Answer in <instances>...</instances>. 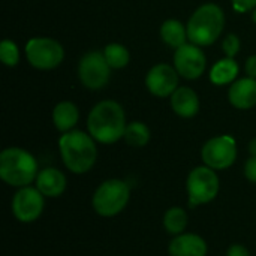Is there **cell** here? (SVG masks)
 Returning a JSON list of instances; mask_svg holds the SVG:
<instances>
[{
    "instance_id": "7a4b0ae2",
    "label": "cell",
    "mask_w": 256,
    "mask_h": 256,
    "mask_svg": "<svg viewBox=\"0 0 256 256\" xmlns=\"http://www.w3.org/2000/svg\"><path fill=\"white\" fill-rule=\"evenodd\" d=\"M58 148L63 164L74 174H84L92 170L98 158L93 136L81 130L64 132L58 140Z\"/></svg>"
},
{
    "instance_id": "2e32d148",
    "label": "cell",
    "mask_w": 256,
    "mask_h": 256,
    "mask_svg": "<svg viewBox=\"0 0 256 256\" xmlns=\"http://www.w3.org/2000/svg\"><path fill=\"white\" fill-rule=\"evenodd\" d=\"M171 106L177 116L190 118L200 111V99L190 87H178L171 94Z\"/></svg>"
},
{
    "instance_id": "cb8c5ba5",
    "label": "cell",
    "mask_w": 256,
    "mask_h": 256,
    "mask_svg": "<svg viewBox=\"0 0 256 256\" xmlns=\"http://www.w3.org/2000/svg\"><path fill=\"white\" fill-rule=\"evenodd\" d=\"M240 45H242L240 44V39L234 33H231L224 40V52L226 54V57L234 58L238 54V51H240Z\"/></svg>"
},
{
    "instance_id": "8fae6325",
    "label": "cell",
    "mask_w": 256,
    "mask_h": 256,
    "mask_svg": "<svg viewBox=\"0 0 256 256\" xmlns=\"http://www.w3.org/2000/svg\"><path fill=\"white\" fill-rule=\"evenodd\" d=\"M206 54L195 44H184L176 50L174 66L180 76L186 80H196L204 74L206 69Z\"/></svg>"
},
{
    "instance_id": "3957f363",
    "label": "cell",
    "mask_w": 256,
    "mask_h": 256,
    "mask_svg": "<svg viewBox=\"0 0 256 256\" xmlns=\"http://www.w3.org/2000/svg\"><path fill=\"white\" fill-rule=\"evenodd\" d=\"M225 27V14L214 4L200 6L188 22V39L198 46H208L216 42Z\"/></svg>"
},
{
    "instance_id": "5bb4252c",
    "label": "cell",
    "mask_w": 256,
    "mask_h": 256,
    "mask_svg": "<svg viewBox=\"0 0 256 256\" xmlns=\"http://www.w3.org/2000/svg\"><path fill=\"white\" fill-rule=\"evenodd\" d=\"M171 256H206L207 243L198 234H180L170 243Z\"/></svg>"
},
{
    "instance_id": "d6986e66",
    "label": "cell",
    "mask_w": 256,
    "mask_h": 256,
    "mask_svg": "<svg viewBox=\"0 0 256 256\" xmlns=\"http://www.w3.org/2000/svg\"><path fill=\"white\" fill-rule=\"evenodd\" d=\"M160 36L164 42L172 48H180L186 44L188 28L177 20H166L160 27Z\"/></svg>"
},
{
    "instance_id": "d4e9b609",
    "label": "cell",
    "mask_w": 256,
    "mask_h": 256,
    "mask_svg": "<svg viewBox=\"0 0 256 256\" xmlns=\"http://www.w3.org/2000/svg\"><path fill=\"white\" fill-rule=\"evenodd\" d=\"M244 176L249 182L256 183V158L250 156V159H248L246 165H244Z\"/></svg>"
},
{
    "instance_id": "f1b7e54d",
    "label": "cell",
    "mask_w": 256,
    "mask_h": 256,
    "mask_svg": "<svg viewBox=\"0 0 256 256\" xmlns=\"http://www.w3.org/2000/svg\"><path fill=\"white\" fill-rule=\"evenodd\" d=\"M249 153H250V156H255L256 158V138L249 142Z\"/></svg>"
},
{
    "instance_id": "9a60e30c",
    "label": "cell",
    "mask_w": 256,
    "mask_h": 256,
    "mask_svg": "<svg viewBox=\"0 0 256 256\" xmlns=\"http://www.w3.org/2000/svg\"><path fill=\"white\" fill-rule=\"evenodd\" d=\"M36 188L44 196H60L66 189V177L56 168H45L36 177Z\"/></svg>"
},
{
    "instance_id": "277c9868",
    "label": "cell",
    "mask_w": 256,
    "mask_h": 256,
    "mask_svg": "<svg viewBox=\"0 0 256 256\" xmlns=\"http://www.w3.org/2000/svg\"><path fill=\"white\" fill-rule=\"evenodd\" d=\"M38 174V162L28 152L10 147L0 153V178L4 183L24 188L28 186Z\"/></svg>"
},
{
    "instance_id": "7c38bea8",
    "label": "cell",
    "mask_w": 256,
    "mask_h": 256,
    "mask_svg": "<svg viewBox=\"0 0 256 256\" xmlns=\"http://www.w3.org/2000/svg\"><path fill=\"white\" fill-rule=\"evenodd\" d=\"M178 72L176 68L160 63L153 66L147 76H146V86L148 92L158 98H168L171 96L178 87Z\"/></svg>"
},
{
    "instance_id": "e0dca14e",
    "label": "cell",
    "mask_w": 256,
    "mask_h": 256,
    "mask_svg": "<svg viewBox=\"0 0 256 256\" xmlns=\"http://www.w3.org/2000/svg\"><path fill=\"white\" fill-rule=\"evenodd\" d=\"M78 117H80L78 108L72 102H60L56 105V108L52 111L54 126L63 134L72 130V128L78 122Z\"/></svg>"
},
{
    "instance_id": "603a6c76",
    "label": "cell",
    "mask_w": 256,
    "mask_h": 256,
    "mask_svg": "<svg viewBox=\"0 0 256 256\" xmlns=\"http://www.w3.org/2000/svg\"><path fill=\"white\" fill-rule=\"evenodd\" d=\"M0 58L6 66H15L18 63V60H20L18 46L9 39L2 40V44H0Z\"/></svg>"
},
{
    "instance_id": "5b68a950",
    "label": "cell",
    "mask_w": 256,
    "mask_h": 256,
    "mask_svg": "<svg viewBox=\"0 0 256 256\" xmlns=\"http://www.w3.org/2000/svg\"><path fill=\"white\" fill-rule=\"evenodd\" d=\"M130 188L123 180L111 178L104 182L93 195V208L99 216L111 218L118 214L129 202Z\"/></svg>"
},
{
    "instance_id": "7402d4cb",
    "label": "cell",
    "mask_w": 256,
    "mask_h": 256,
    "mask_svg": "<svg viewBox=\"0 0 256 256\" xmlns=\"http://www.w3.org/2000/svg\"><path fill=\"white\" fill-rule=\"evenodd\" d=\"M104 56H105V60L108 62V64L111 66V69H122L130 60V54H129L128 48L120 44L106 45L104 50Z\"/></svg>"
},
{
    "instance_id": "44dd1931",
    "label": "cell",
    "mask_w": 256,
    "mask_h": 256,
    "mask_svg": "<svg viewBox=\"0 0 256 256\" xmlns=\"http://www.w3.org/2000/svg\"><path fill=\"white\" fill-rule=\"evenodd\" d=\"M123 138L132 147H144L150 140V130L144 123L132 122L126 126Z\"/></svg>"
},
{
    "instance_id": "ffe728a7",
    "label": "cell",
    "mask_w": 256,
    "mask_h": 256,
    "mask_svg": "<svg viewBox=\"0 0 256 256\" xmlns=\"http://www.w3.org/2000/svg\"><path fill=\"white\" fill-rule=\"evenodd\" d=\"M188 225V214L180 207H171L164 216V226L168 234L180 236Z\"/></svg>"
},
{
    "instance_id": "8992f818",
    "label": "cell",
    "mask_w": 256,
    "mask_h": 256,
    "mask_svg": "<svg viewBox=\"0 0 256 256\" xmlns=\"http://www.w3.org/2000/svg\"><path fill=\"white\" fill-rule=\"evenodd\" d=\"M186 189L189 207H198L213 201L219 194V177L210 166H196L189 172Z\"/></svg>"
},
{
    "instance_id": "ac0fdd59",
    "label": "cell",
    "mask_w": 256,
    "mask_h": 256,
    "mask_svg": "<svg viewBox=\"0 0 256 256\" xmlns=\"http://www.w3.org/2000/svg\"><path fill=\"white\" fill-rule=\"evenodd\" d=\"M238 75V64L234 58L226 57L219 60L210 72V80L216 86H225L232 82Z\"/></svg>"
},
{
    "instance_id": "83f0119b",
    "label": "cell",
    "mask_w": 256,
    "mask_h": 256,
    "mask_svg": "<svg viewBox=\"0 0 256 256\" xmlns=\"http://www.w3.org/2000/svg\"><path fill=\"white\" fill-rule=\"evenodd\" d=\"M246 74L250 78H255L256 80V56H250L246 62Z\"/></svg>"
},
{
    "instance_id": "9c48e42d",
    "label": "cell",
    "mask_w": 256,
    "mask_h": 256,
    "mask_svg": "<svg viewBox=\"0 0 256 256\" xmlns=\"http://www.w3.org/2000/svg\"><path fill=\"white\" fill-rule=\"evenodd\" d=\"M78 75L81 82L87 88L99 90L108 84L111 75V66L105 60L104 52L92 51L81 58L78 66Z\"/></svg>"
},
{
    "instance_id": "4316f807",
    "label": "cell",
    "mask_w": 256,
    "mask_h": 256,
    "mask_svg": "<svg viewBox=\"0 0 256 256\" xmlns=\"http://www.w3.org/2000/svg\"><path fill=\"white\" fill-rule=\"evenodd\" d=\"M226 256H250V254H249V250L244 246H242V244H232L228 249Z\"/></svg>"
},
{
    "instance_id": "4fadbf2b",
    "label": "cell",
    "mask_w": 256,
    "mask_h": 256,
    "mask_svg": "<svg viewBox=\"0 0 256 256\" xmlns=\"http://www.w3.org/2000/svg\"><path fill=\"white\" fill-rule=\"evenodd\" d=\"M230 102L238 110H249L256 105V80L255 78H242L232 82L228 93Z\"/></svg>"
},
{
    "instance_id": "484cf974",
    "label": "cell",
    "mask_w": 256,
    "mask_h": 256,
    "mask_svg": "<svg viewBox=\"0 0 256 256\" xmlns=\"http://www.w3.org/2000/svg\"><path fill=\"white\" fill-rule=\"evenodd\" d=\"M232 6L238 12H248L256 6V0H231Z\"/></svg>"
},
{
    "instance_id": "30bf717a",
    "label": "cell",
    "mask_w": 256,
    "mask_h": 256,
    "mask_svg": "<svg viewBox=\"0 0 256 256\" xmlns=\"http://www.w3.org/2000/svg\"><path fill=\"white\" fill-rule=\"evenodd\" d=\"M44 206V195L39 192V189L24 186L14 195L12 213L20 222L30 224L40 216Z\"/></svg>"
},
{
    "instance_id": "ba28073f",
    "label": "cell",
    "mask_w": 256,
    "mask_h": 256,
    "mask_svg": "<svg viewBox=\"0 0 256 256\" xmlns=\"http://www.w3.org/2000/svg\"><path fill=\"white\" fill-rule=\"evenodd\" d=\"M201 158L204 164L213 170H226L237 159V144L234 138L228 135L212 138L204 144Z\"/></svg>"
},
{
    "instance_id": "52a82bcc",
    "label": "cell",
    "mask_w": 256,
    "mask_h": 256,
    "mask_svg": "<svg viewBox=\"0 0 256 256\" xmlns=\"http://www.w3.org/2000/svg\"><path fill=\"white\" fill-rule=\"evenodd\" d=\"M26 57L33 68L48 70L57 68L62 63L64 51L60 42L56 39L33 38L26 45Z\"/></svg>"
},
{
    "instance_id": "6da1fadb",
    "label": "cell",
    "mask_w": 256,
    "mask_h": 256,
    "mask_svg": "<svg viewBox=\"0 0 256 256\" xmlns=\"http://www.w3.org/2000/svg\"><path fill=\"white\" fill-rule=\"evenodd\" d=\"M124 111L114 100H102L93 106L87 118V128L94 141L100 144H114L123 138L126 130Z\"/></svg>"
},
{
    "instance_id": "f546056e",
    "label": "cell",
    "mask_w": 256,
    "mask_h": 256,
    "mask_svg": "<svg viewBox=\"0 0 256 256\" xmlns=\"http://www.w3.org/2000/svg\"><path fill=\"white\" fill-rule=\"evenodd\" d=\"M252 18H254V21H255V22H256V9H255V10H254V14H252Z\"/></svg>"
}]
</instances>
